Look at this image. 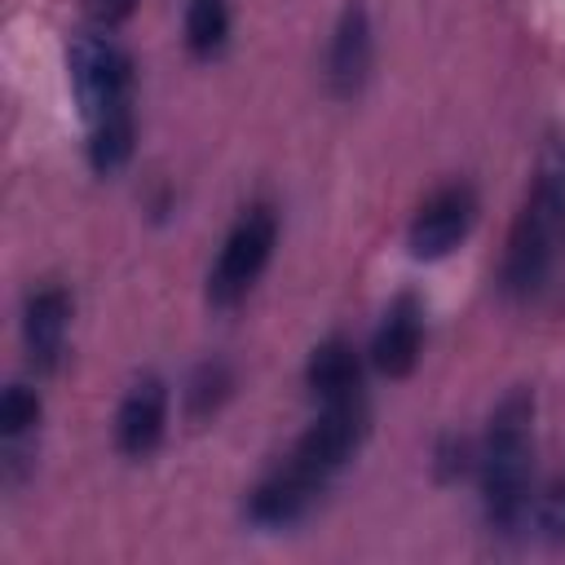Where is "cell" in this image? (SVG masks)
<instances>
[{
	"label": "cell",
	"instance_id": "obj_1",
	"mask_svg": "<svg viewBox=\"0 0 565 565\" xmlns=\"http://www.w3.org/2000/svg\"><path fill=\"white\" fill-rule=\"evenodd\" d=\"M565 269V137H547L534 172V190L512 221L503 252V291L534 300Z\"/></svg>",
	"mask_w": 565,
	"mask_h": 565
},
{
	"label": "cell",
	"instance_id": "obj_2",
	"mask_svg": "<svg viewBox=\"0 0 565 565\" xmlns=\"http://www.w3.org/2000/svg\"><path fill=\"white\" fill-rule=\"evenodd\" d=\"M530 468H534V393L512 388L486 424L481 446V503L494 534H516L530 516Z\"/></svg>",
	"mask_w": 565,
	"mask_h": 565
},
{
	"label": "cell",
	"instance_id": "obj_3",
	"mask_svg": "<svg viewBox=\"0 0 565 565\" xmlns=\"http://www.w3.org/2000/svg\"><path fill=\"white\" fill-rule=\"evenodd\" d=\"M274 243H278V216H274V207H265V203L247 207L238 216V225L225 234V243H221V256H216V265L207 274V300L216 309L238 305L252 291V282L260 278V269L269 265Z\"/></svg>",
	"mask_w": 565,
	"mask_h": 565
},
{
	"label": "cell",
	"instance_id": "obj_4",
	"mask_svg": "<svg viewBox=\"0 0 565 565\" xmlns=\"http://www.w3.org/2000/svg\"><path fill=\"white\" fill-rule=\"evenodd\" d=\"M66 66H71V84H75V102L84 110V119H102L106 110L132 102V66L128 57L97 31H79L66 49Z\"/></svg>",
	"mask_w": 565,
	"mask_h": 565
},
{
	"label": "cell",
	"instance_id": "obj_5",
	"mask_svg": "<svg viewBox=\"0 0 565 565\" xmlns=\"http://www.w3.org/2000/svg\"><path fill=\"white\" fill-rule=\"evenodd\" d=\"M362 433H366V406H362V397L327 402V406H322V415L305 428V437L296 441V450H291L287 459L327 486V481H331V472H340V468H344V459L358 450Z\"/></svg>",
	"mask_w": 565,
	"mask_h": 565
},
{
	"label": "cell",
	"instance_id": "obj_6",
	"mask_svg": "<svg viewBox=\"0 0 565 565\" xmlns=\"http://www.w3.org/2000/svg\"><path fill=\"white\" fill-rule=\"evenodd\" d=\"M472 221H477V194H472V185H441L411 216L406 247L419 260H437V256H446V252H455L463 243V234L472 230Z\"/></svg>",
	"mask_w": 565,
	"mask_h": 565
},
{
	"label": "cell",
	"instance_id": "obj_7",
	"mask_svg": "<svg viewBox=\"0 0 565 565\" xmlns=\"http://www.w3.org/2000/svg\"><path fill=\"white\" fill-rule=\"evenodd\" d=\"M366 71H371V18L362 0H349L327 44V88L335 97H358Z\"/></svg>",
	"mask_w": 565,
	"mask_h": 565
},
{
	"label": "cell",
	"instance_id": "obj_8",
	"mask_svg": "<svg viewBox=\"0 0 565 565\" xmlns=\"http://www.w3.org/2000/svg\"><path fill=\"white\" fill-rule=\"evenodd\" d=\"M163 424H168V388L154 375H141L115 415V446L128 459H146L159 441H163Z\"/></svg>",
	"mask_w": 565,
	"mask_h": 565
},
{
	"label": "cell",
	"instance_id": "obj_9",
	"mask_svg": "<svg viewBox=\"0 0 565 565\" xmlns=\"http://www.w3.org/2000/svg\"><path fill=\"white\" fill-rule=\"evenodd\" d=\"M419 349H424V309L411 291H402L388 309H384V322L371 340V362L388 375V380H402L415 371L419 362Z\"/></svg>",
	"mask_w": 565,
	"mask_h": 565
},
{
	"label": "cell",
	"instance_id": "obj_10",
	"mask_svg": "<svg viewBox=\"0 0 565 565\" xmlns=\"http://www.w3.org/2000/svg\"><path fill=\"white\" fill-rule=\"evenodd\" d=\"M318 494H322V481L309 477L305 468H296V463L287 459L282 468H274V472L247 494V516H252L256 525L278 530V525L300 521Z\"/></svg>",
	"mask_w": 565,
	"mask_h": 565
},
{
	"label": "cell",
	"instance_id": "obj_11",
	"mask_svg": "<svg viewBox=\"0 0 565 565\" xmlns=\"http://www.w3.org/2000/svg\"><path fill=\"white\" fill-rule=\"evenodd\" d=\"M66 322H71V296L62 287H35L22 305V340L26 353L40 371H49L66 344Z\"/></svg>",
	"mask_w": 565,
	"mask_h": 565
},
{
	"label": "cell",
	"instance_id": "obj_12",
	"mask_svg": "<svg viewBox=\"0 0 565 565\" xmlns=\"http://www.w3.org/2000/svg\"><path fill=\"white\" fill-rule=\"evenodd\" d=\"M305 380H309V393H313L322 406H327V402L362 397V362H358V353H353L349 340H322V344L309 353Z\"/></svg>",
	"mask_w": 565,
	"mask_h": 565
},
{
	"label": "cell",
	"instance_id": "obj_13",
	"mask_svg": "<svg viewBox=\"0 0 565 565\" xmlns=\"http://www.w3.org/2000/svg\"><path fill=\"white\" fill-rule=\"evenodd\" d=\"M132 137H137V124H132V106H115L106 110L102 119H93V137H88V163L93 172L110 177L119 172L128 159H132Z\"/></svg>",
	"mask_w": 565,
	"mask_h": 565
},
{
	"label": "cell",
	"instance_id": "obj_14",
	"mask_svg": "<svg viewBox=\"0 0 565 565\" xmlns=\"http://www.w3.org/2000/svg\"><path fill=\"white\" fill-rule=\"evenodd\" d=\"M230 35L225 0H190L185 9V49L194 57H212Z\"/></svg>",
	"mask_w": 565,
	"mask_h": 565
},
{
	"label": "cell",
	"instance_id": "obj_15",
	"mask_svg": "<svg viewBox=\"0 0 565 565\" xmlns=\"http://www.w3.org/2000/svg\"><path fill=\"white\" fill-rule=\"evenodd\" d=\"M230 388H234L230 366H225V362H203V366L194 371L190 388H185V411H190V419L216 415V406L230 397Z\"/></svg>",
	"mask_w": 565,
	"mask_h": 565
},
{
	"label": "cell",
	"instance_id": "obj_16",
	"mask_svg": "<svg viewBox=\"0 0 565 565\" xmlns=\"http://www.w3.org/2000/svg\"><path fill=\"white\" fill-rule=\"evenodd\" d=\"M35 424H40V397H35V388L9 384L4 397H0V433H4L9 441H18V437H26Z\"/></svg>",
	"mask_w": 565,
	"mask_h": 565
},
{
	"label": "cell",
	"instance_id": "obj_17",
	"mask_svg": "<svg viewBox=\"0 0 565 565\" xmlns=\"http://www.w3.org/2000/svg\"><path fill=\"white\" fill-rule=\"evenodd\" d=\"M534 525L543 530L547 543H565V472L539 494V508H534Z\"/></svg>",
	"mask_w": 565,
	"mask_h": 565
},
{
	"label": "cell",
	"instance_id": "obj_18",
	"mask_svg": "<svg viewBox=\"0 0 565 565\" xmlns=\"http://www.w3.org/2000/svg\"><path fill=\"white\" fill-rule=\"evenodd\" d=\"M132 9H137V0H84V18L93 26H102V31H110L124 18H132Z\"/></svg>",
	"mask_w": 565,
	"mask_h": 565
}]
</instances>
